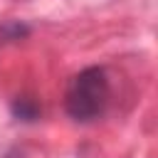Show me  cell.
<instances>
[{
    "mask_svg": "<svg viewBox=\"0 0 158 158\" xmlns=\"http://www.w3.org/2000/svg\"><path fill=\"white\" fill-rule=\"evenodd\" d=\"M111 101V79L106 67H84L67 81L64 89V111L77 123L99 121Z\"/></svg>",
    "mask_w": 158,
    "mask_h": 158,
    "instance_id": "6da1fadb",
    "label": "cell"
},
{
    "mask_svg": "<svg viewBox=\"0 0 158 158\" xmlns=\"http://www.w3.org/2000/svg\"><path fill=\"white\" fill-rule=\"evenodd\" d=\"M10 114H12L17 121H22V123H35V121L42 116V106H40V101H37L35 96L20 94V96H15V99L10 101Z\"/></svg>",
    "mask_w": 158,
    "mask_h": 158,
    "instance_id": "7a4b0ae2",
    "label": "cell"
},
{
    "mask_svg": "<svg viewBox=\"0 0 158 158\" xmlns=\"http://www.w3.org/2000/svg\"><path fill=\"white\" fill-rule=\"evenodd\" d=\"M30 35V27L20 20H10L0 27V40L2 42H17V40H25Z\"/></svg>",
    "mask_w": 158,
    "mask_h": 158,
    "instance_id": "3957f363",
    "label": "cell"
},
{
    "mask_svg": "<svg viewBox=\"0 0 158 158\" xmlns=\"http://www.w3.org/2000/svg\"><path fill=\"white\" fill-rule=\"evenodd\" d=\"M2 158H22V151H20V148H10Z\"/></svg>",
    "mask_w": 158,
    "mask_h": 158,
    "instance_id": "277c9868",
    "label": "cell"
}]
</instances>
